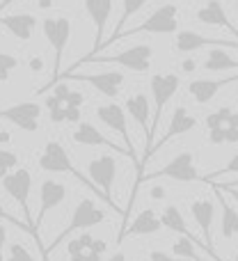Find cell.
Instances as JSON below:
<instances>
[{
    "mask_svg": "<svg viewBox=\"0 0 238 261\" xmlns=\"http://www.w3.org/2000/svg\"><path fill=\"white\" fill-rule=\"evenodd\" d=\"M176 16H179V7L174 3H165L158 9H153L138 28L128 30L119 39H128V37L142 35V32H149V35H176L179 32V18Z\"/></svg>",
    "mask_w": 238,
    "mask_h": 261,
    "instance_id": "obj_1",
    "label": "cell"
},
{
    "mask_svg": "<svg viewBox=\"0 0 238 261\" xmlns=\"http://www.w3.org/2000/svg\"><path fill=\"white\" fill-rule=\"evenodd\" d=\"M87 172H90V184L110 206H115L113 199V188H115V179H117V161L110 153H101V156L92 158L90 165H87Z\"/></svg>",
    "mask_w": 238,
    "mask_h": 261,
    "instance_id": "obj_2",
    "label": "cell"
},
{
    "mask_svg": "<svg viewBox=\"0 0 238 261\" xmlns=\"http://www.w3.org/2000/svg\"><path fill=\"white\" fill-rule=\"evenodd\" d=\"M103 220H105V213H103V208H101V206H96L94 199H90V197L81 199V202L73 206V213H71V220H69V227L58 236V241H55V243L50 245L46 252H50L55 245H60L64 239H69L71 234H76V231H83V229H92V227L101 225Z\"/></svg>",
    "mask_w": 238,
    "mask_h": 261,
    "instance_id": "obj_3",
    "label": "cell"
},
{
    "mask_svg": "<svg viewBox=\"0 0 238 261\" xmlns=\"http://www.w3.org/2000/svg\"><path fill=\"white\" fill-rule=\"evenodd\" d=\"M44 37L48 39L53 48V78L60 76V64H62V53L71 39V18L69 16H46L41 23Z\"/></svg>",
    "mask_w": 238,
    "mask_h": 261,
    "instance_id": "obj_4",
    "label": "cell"
},
{
    "mask_svg": "<svg viewBox=\"0 0 238 261\" xmlns=\"http://www.w3.org/2000/svg\"><path fill=\"white\" fill-rule=\"evenodd\" d=\"M149 87H151L153 94V119H151V135L158 130V124H161V115L165 110V106L174 99V94L181 87V78L176 73H153L151 81H149ZM153 149V147H151Z\"/></svg>",
    "mask_w": 238,
    "mask_h": 261,
    "instance_id": "obj_5",
    "label": "cell"
},
{
    "mask_svg": "<svg viewBox=\"0 0 238 261\" xmlns=\"http://www.w3.org/2000/svg\"><path fill=\"white\" fill-rule=\"evenodd\" d=\"M156 176H167V179H174V181H181V184H193V181H199V174H197V167H195V153L193 151H181L167 163L163 170L153 172V174H147L142 179L135 181V188L142 184L144 179H156Z\"/></svg>",
    "mask_w": 238,
    "mask_h": 261,
    "instance_id": "obj_6",
    "label": "cell"
},
{
    "mask_svg": "<svg viewBox=\"0 0 238 261\" xmlns=\"http://www.w3.org/2000/svg\"><path fill=\"white\" fill-rule=\"evenodd\" d=\"M126 113L130 115V119H133L135 124H138L140 128H142L144 133V158L142 161H147L149 153H151V147H153V135H151V106H149V99L147 94H142V92H133V94L126 99Z\"/></svg>",
    "mask_w": 238,
    "mask_h": 261,
    "instance_id": "obj_7",
    "label": "cell"
},
{
    "mask_svg": "<svg viewBox=\"0 0 238 261\" xmlns=\"http://www.w3.org/2000/svg\"><path fill=\"white\" fill-rule=\"evenodd\" d=\"M39 167L44 172H53V174H73L78 179H83L81 172L73 167L71 156L67 153L64 144L58 142V140H48L44 144V151L39 156Z\"/></svg>",
    "mask_w": 238,
    "mask_h": 261,
    "instance_id": "obj_8",
    "label": "cell"
},
{
    "mask_svg": "<svg viewBox=\"0 0 238 261\" xmlns=\"http://www.w3.org/2000/svg\"><path fill=\"white\" fill-rule=\"evenodd\" d=\"M41 113H44V108L37 101H23V103L9 106V108L0 110V119L12 122L14 126L25 130V133H35V130H39Z\"/></svg>",
    "mask_w": 238,
    "mask_h": 261,
    "instance_id": "obj_9",
    "label": "cell"
},
{
    "mask_svg": "<svg viewBox=\"0 0 238 261\" xmlns=\"http://www.w3.org/2000/svg\"><path fill=\"white\" fill-rule=\"evenodd\" d=\"M151 58H153V48L149 44H138L130 46V48L121 50L117 55H110V58H96L101 62H110V64H119V67L128 69L135 73H147L151 69Z\"/></svg>",
    "mask_w": 238,
    "mask_h": 261,
    "instance_id": "obj_10",
    "label": "cell"
},
{
    "mask_svg": "<svg viewBox=\"0 0 238 261\" xmlns=\"http://www.w3.org/2000/svg\"><path fill=\"white\" fill-rule=\"evenodd\" d=\"M30 186H32V174L25 170V167H16L14 172H9L7 176L3 179V188L5 193L9 195V197L14 199V202L18 204V206L25 211L28 220H30L32 229H35V220L30 218V213H28V199H30Z\"/></svg>",
    "mask_w": 238,
    "mask_h": 261,
    "instance_id": "obj_11",
    "label": "cell"
},
{
    "mask_svg": "<svg viewBox=\"0 0 238 261\" xmlns=\"http://www.w3.org/2000/svg\"><path fill=\"white\" fill-rule=\"evenodd\" d=\"M216 46H222V48H238V39H216V37H204L195 30L176 32V39H174V48L179 50V53H195V50L216 48Z\"/></svg>",
    "mask_w": 238,
    "mask_h": 261,
    "instance_id": "obj_12",
    "label": "cell"
},
{
    "mask_svg": "<svg viewBox=\"0 0 238 261\" xmlns=\"http://www.w3.org/2000/svg\"><path fill=\"white\" fill-rule=\"evenodd\" d=\"M94 115L105 124L108 128H113L115 133H119L124 138V144L128 149V153L133 156V138H130V130H128V122H126V110L121 108L119 103H103V106H96Z\"/></svg>",
    "mask_w": 238,
    "mask_h": 261,
    "instance_id": "obj_13",
    "label": "cell"
},
{
    "mask_svg": "<svg viewBox=\"0 0 238 261\" xmlns=\"http://www.w3.org/2000/svg\"><path fill=\"white\" fill-rule=\"evenodd\" d=\"M69 81H83L87 85H92L94 90H99L103 96L108 99H117L121 85H124L126 76L121 71H105V73H78V76H71Z\"/></svg>",
    "mask_w": 238,
    "mask_h": 261,
    "instance_id": "obj_14",
    "label": "cell"
},
{
    "mask_svg": "<svg viewBox=\"0 0 238 261\" xmlns=\"http://www.w3.org/2000/svg\"><path fill=\"white\" fill-rule=\"evenodd\" d=\"M238 81V73L236 76H227V78H197V81H190L188 83V94L193 96L195 103L199 106H206L208 101L216 99V94L222 90L225 85Z\"/></svg>",
    "mask_w": 238,
    "mask_h": 261,
    "instance_id": "obj_15",
    "label": "cell"
},
{
    "mask_svg": "<svg viewBox=\"0 0 238 261\" xmlns=\"http://www.w3.org/2000/svg\"><path fill=\"white\" fill-rule=\"evenodd\" d=\"M85 12L92 21V28H94V50H99V46L103 44V32L105 25H108V18L113 14V0H85Z\"/></svg>",
    "mask_w": 238,
    "mask_h": 261,
    "instance_id": "obj_16",
    "label": "cell"
},
{
    "mask_svg": "<svg viewBox=\"0 0 238 261\" xmlns=\"http://www.w3.org/2000/svg\"><path fill=\"white\" fill-rule=\"evenodd\" d=\"M195 126H197V117H195L193 113H188V108H186V106H179V108H174L170 124H167L165 135H163V138L158 140L156 144H153L151 153H153V151H158V149H161L165 142H170L172 138H179V135L190 133V130H193Z\"/></svg>",
    "mask_w": 238,
    "mask_h": 261,
    "instance_id": "obj_17",
    "label": "cell"
},
{
    "mask_svg": "<svg viewBox=\"0 0 238 261\" xmlns=\"http://www.w3.org/2000/svg\"><path fill=\"white\" fill-rule=\"evenodd\" d=\"M67 199V186L62 181L55 179H44L39 186V218H37V227L44 220V216L53 208H58L60 204Z\"/></svg>",
    "mask_w": 238,
    "mask_h": 261,
    "instance_id": "obj_18",
    "label": "cell"
},
{
    "mask_svg": "<svg viewBox=\"0 0 238 261\" xmlns=\"http://www.w3.org/2000/svg\"><path fill=\"white\" fill-rule=\"evenodd\" d=\"M161 229H163L161 216H158L153 208H142V211L130 220V225H126V229L121 231V234H117V241H124L126 236H149Z\"/></svg>",
    "mask_w": 238,
    "mask_h": 261,
    "instance_id": "obj_19",
    "label": "cell"
},
{
    "mask_svg": "<svg viewBox=\"0 0 238 261\" xmlns=\"http://www.w3.org/2000/svg\"><path fill=\"white\" fill-rule=\"evenodd\" d=\"M190 213L193 220L197 222V227L204 234V243L208 250H213V218H216V204L211 199H195L190 204ZM216 252V250H213Z\"/></svg>",
    "mask_w": 238,
    "mask_h": 261,
    "instance_id": "obj_20",
    "label": "cell"
},
{
    "mask_svg": "<svg viewBox=\"0 0 238 261\" xmlns=\"http://www.w3.org/2000/svg\"><path fill=\"white\" fill-rule=\"evenodd\" d=\"M71 138H73V142L83 144V147H105V149H110V151H121L119 144H113L94 124H90V122L76 124Z\"/></svg>",
    "mask_w": 238,
    "mask_h": 261,
    "instance_id": "obj_21",
    "label": "cell"
},
{
    "mask_svg": "<svg viewBox=\"0 0 238 261\" xmlns=\"http://www.w3.org/2000/svg\"><path fill=\"white\" fill-rule=\"evenodd\" d=\"M195 18H197L199 23H204V25H216V28H227V30L231 32V35L238 39V30L234 25H231L229 16H227L225 7H222L220 0H208L204 7L197 9V14H195Z\"/></svg>",
    "mask_w": 238,
    "mask_h": 261,
    "instance_id": "obj_22",
    "label": "cell"
},
{
    "mask_svg": "<svg viewBox=\"0 0 238 261\" xmlns=\"http://www.w3.org/2000/svg\"><path fill=\"white\" fill-rule=\"evenodd\" d=\"M0 25L7 28V32L18 41H30L35 35L37 18L32 14H12V16H3Z\"/></svg>",
    "mask_w": 238,
    "mask_h": 261,
    "instance_id": "obj_23",
    "label": "cell"
},
{
    "mask_svg": "<svg viewBox=\"0 0 238 261\" xmlns=\"http://www.w3.org/2000/svg\"><path fill=\"white\" fill-rule=\"evenodd\" d=\"M216 197L220 202L222 208V218H220V234L225 239H234L238 236V208L227 199V190L225 188H216Z\"/></svg>",
    "mask_w": 238,
    "mask_h": 261,
    "instance_id": "obj_24",
    "label": "cell"
},
{
    "mask_svg": "<svg viewBox=\"0 0 238 261\" xmlns=\"http://www.w3.org/2000/svg\"><path fill=\"white\" fill-rule=\"evenodd\" d=\"M204 69L206 71H236L238 73V60L231 58L222 46H216V48H208V55L204 60Z\"/></svg>",
    "mask_w": 238,
    "mask_h": 261,
    "instance_id": "obj_25",
    "label": "cell"
},
{
    "mask_svg": "<svg viewBox=\"0 0 238 261\" xmlns=\"http://www.w3.org/2000/svg\"><path fill=\"white\" fill-rule=\"evenodd\" d=\"M161 222H163V227H165V229L176 231V234H181V236H188V239H195V236L190 234L188 225H186L183 216H181L179 206H174V204H167V206L163 208V213H161Z\"/></svg>",
    "mask_w": 238,
    "mask_h": 261,
    "instance_id": "obj_26",
    "label": "cell"
},
{
    "mask_svg": "<svg viewBox=\"0 0 238 261\" xmlns=\"http://www.w3.org/2000/svg\"><path fill=\"white\" fill-rule=\"evenodd\" d=\"M231 113H234V110H231L229 106H222V108H218V110H213V113H208L206 119H204V124H206L208 130H213V128H225L227 124H229Z\"/></svg>",
    "mask_w": 238,
    "mask_h": 261,
    "instance_id": "obj_27",
    "label": "cell"
},
{
    "mask_svg": "<svg viewBox=\"0 0 238 261\" xmlns=\"http://www.w3.org/2000/svg\"><path fill=\"white\" fill-rule=\"evenodd\" d=\"M92 243H94V236L90 234H78L76 239H71L67 243V252L69 257H76V254H85L92 250Z\"/></svg>",
    "mask_w": 238,
    "mask_h": 261,
    "instance_id": "obj_28",
    "label": "cell"
},
{
    "mask_svg": "<svg viewBox=\"0 0 238 261\" xmlns=\"http://www.w3.org/2000/svg\"><path fill=\"white\" fill-rule=\"evenodd\" d=\"M147 3H149V0H124V12H121V18L117 21V28H115V39H117L121 25H124V23L128 21V18L133 16L135 12H140V9H142Z\"/></svg>",
    "mask_w": 238,
    "mask_h": 261,
    "instance_id": "obj_29",
    "label": "cell"
},
{
    "mask_svg": "<svg viewBox=\"0 0 238 261\" xmlns=\"http://www.w3.org/2000/svg\"><path fill=\"white\" fill-rule=\"evenodd\" d=\"M14 167H18V153H14L12 149H0V181L14 172Z\"/></svg>",
    "mask_w": 238,
    "mask_h": 261,
    "instance_id": "obj_30",
    "label": "cell"
},
{
    "mask_svg": "<svg viewBox=\"0 0 238 261\" xmlns=\"http://www.w3.org/2000/svg\"><path fill=\"white\" fill-rule=\"evenodd\" d=\"M18 69V58L12 53H0V83H7L9 76Z\"/></svg>",
    "mask_w": 238,
    "mask_h": 261,
    "instance_id": "obj_31",
    "label": "cell"
},
{
    "mask_svg": "<svg viewBox=\"0 0 238 261\" xmlns=\"http://www.w3.org/2000/svg\"><path fill=\"white\" fill-rule=\"evenodd\" d=\"M236 172H238V151L234 153V156H231V161L227 163L222 170H218V172H213V174H208L206 181H218V179H222L225 174H236Z\"/></svg>",
    "mask_w": 238,
    "mask_h": 261,
    "instance_id": "obj_32",
    "label": "cell"
},
{
    "mask_svg": "<svg viewBox=\"0 0 238 261\" xmlns=\"http://www.w3.org/2000/svg\"><path fill=\"white\" fill-rule=\"evenodd\" d=\"M7 261H37L35 257H32L30 252H28L25 248H23L21 243H12L9 245V257Z\"/></svg>",
    "mask_w": 238,
    "mask_h": 261,
    "instance_id": "obj_33",
    "label": "cell"
},
{
    "mask_svg": "<svg viewBox=\"0 0 238 261\" xmlns=\"http://www.w3.org/2000/svg\"><path fill=\"white\" fill-rule=\"evenodd\" d=\"M64 106H67V108H78L81 110L83 106H85V94H83V92L71 90L69 92V96H67V101H64Z\"/></svg>",
    "mask_w": 238,
    "mask_h": 261,
    "instance_id": "obj_34",
    "label": "cell"
},
{
    "mask_svg": "<svg viewBox=\"0 0 238 261\" xmlns=\"http://www.w3.org/2000/svg\"><path fill=\"white\" fill-rule=\"evenodd\" d=\"M48 117H50V122L53 124H64L67 122V106H58V108H53V110H48Z\"/></svg>",
    "mask_w": 238,
    "mask_h": 261,
    "instance_id": "obj_35",
    "label": "cell"
},
{
    "mask_svg": "<svg viewBox=\"0 0 238 261\" xmlns=\"http://www.w3.org/2000/svg\"><path fill=\"white\" fill-rule=\"evenodd\" d=\"M147 261H188V259H174L172 254L163 252V250H151V252H149V257H147Z\"/></svg>",
    "mask_w": 238,
    "mask_h": 261,
    "instance_id": "obj_36",
    "label": "cell"
},
{
    "mask_svg": "<svg viewBox=\"0 0 238 261\" xmlns=\"http://www.w3.org/2000/svg\"><path fill=\"white\" fill-rule=\"evenodd\" d=\"M208 142H211V144H227L225 128H213V130H208Z\"/></svg>",
    "mask_w": 238,
    "mask_h": 261,
    "instance_id": "obj_37",
    "label": "cell"
},
{
    "mask_svg": "<svg viewBox=\"0 0 238 261\" xmlns=\"http://www.w3.org/2000/svg\"><path fill=\"white\" fill-rule=\"evenodd\" d=\"M69 92H71V90H69V85H67V83H55V87H53V96H58V99L62 101V103H64V101H67Z\"/></svg>",
    "mask_w": 238,
    "mask_h": 261,
    "instance_id": "obj_38",
    "label": "cell"
},
{
    "mask_svg": "<svg viewBox=\"0 0 238 261\" xmlns=\"http://www.w3.org/2000/svg\"><path fill=\"white\" fill-rule=\"evenodd\" d=\"M225 135H227V144H238V128L225 126Z\"/></svg>",
    "mask_w": 238,
    "mask_h": 261,
    "instance_id": "obj_39",
    "label": "cell"
},
{
    "mask_svg": "<svg viewBox=\"0 0 238 261\" xmlns=\"http://www.w3.org/2000/svg\"><path fill=\"white\" fill-rule=\"evenodd\" d=\"M5 243H7V227H5V225H0V261H7V259L3 257Z\"/></svg>",
    "mask_w": 238,
    "mask_h": 261,
    "instance_id": "obj_40",
    "label": "cell"
},
{
    "mask_svg": "<svg viewBox=\"0 0 238 261\" xmlns=\"http://www.w3.org/2000/svg\"><path fill=\"white\" fill-rule=\"evenodd\" d=\"M30 69H32L35 73L41 71V69H44V60H41L39 55H37V58H32V60H30Z\"/></svg>",
    "mask_w": 238,
    "mask_h": 261,
    "instance_id": "obj_41",
    "label": "cell"
},
{
    "mask_svg": "<svg viewBox=\"0 0 238 261\" xmlns=\"http://www.w3.org/2000/svg\"><path fill=\"white\" fill-rule=\"evenodd\" d=\"M181 69H183L186 73H190V71H195V69H197V62H195L193 58H190V60H183V64H181Z\"/></svg>",
    "mask_w": 238,
    "mask_h": 261,
    "instance_id": "obj_42",
    "label": "cell"
},
{
    "mask_svg": "<svg viewBox=\"0 0 238 261\" xmlns=\"http://www.w3.org/2000/svg\"><path fill=\"white\" fill-rule=\"evenodd\" d=\"M165 197V190L163 188H151V199H163Z\"/></svg>",
    "mask_w": 238,
    "mask_h": 261,
    "instance_id": "obj_43",
    "label": "cell"
},
{
    "mask_svg": "<svg viewBox=\"0 0 238 261\" xmlns=\"http://www.w3.org/2000/svg\"><path fill=\"white\" fill-rule=\"evenodd\" d=\"M37 7L39 9H50L53 7V0H37Z\"/></svg>",
    "mask_w": 238,
    "mask_h": 261,
    "instance_id": "obj_44",
    "label": "cell"
},
{
    "mask_svg": "<svg viewBox=\"0 0 238 261\" xmlns=\"http://www.w3.org/2000/svg\"><path fill=\"white\" fill-rule=\"evenodd\" d=\"M9 142H12V133H9V130L0 133V144H9Z\"/></svg>",
    "mask_w": 238,
    "mask_h": 261,
    "instance_id": "obj_45",
    "label": "cell"
},
{
    "mask_svg": "<svg viewBox=\"0 0 238 261\" xmlns=\"http://www.w3.org/2000/svg\"><path fill=\"white\" fill-rule=\"evenodd\" d=\"M0 220H7V222H14V218H12V216H9V213H7V211H5V206H3V204H0Z\"/></svg>",
    "mask_w": 238,
    "mask_h": 261,
    "instance_id": "obj_46",
    "label": "cell"
},
{
    "mask_svg": "<svg viewBox=\"0 0 238 261\" xmlns=\"http://www.w3.org/2000/svg\"><path fill=\"white\" fill-rule=\"evenodd\" d=\"M108 261H130V259H128V257H126V254H124V252H115V254H113V257H110Z\"/></svg>",
    "mask_w": 238,
    "mask_h": 261,
    "instance_id": "obj_47",
    "label": "cell"
},
{
    "mask_svg": "<svg viewBox=\"0 0 238 261\" xmlns=\"http://www.w3.org/2000/svg\"><path fill=\"white\" fill-rule=\"evenodd\" d=\"M227 126H234V128H238V113H231L229 124H227Z\"/></svg>",
    "mask_w": 238,
    "mask_h": 261,
    "instance_id": "obj_48",
    "label": "cell"
},
{
    "mask_svg": "<svg viewBox=\"0 0 238 261\" xmlns=\"http://www.w3.org/2000/svg\"><path fill=\"white\" fill-rule=\"evenodd\" d=\"M14 0H3V3H0V12H5V9H7V5H12Z\"/></svg>",
    "mask_w": 238,
    "mask_h": 261,
    "instance_id": "obj_49",
    "label": "cell"
},
{
    "mask_svg": "<svg viewBox=\"0 0 238 261\" xmlns=\"http://www.w3.org/2000/svg\"><path fill=\"white\" fill-rule=\"evenodd\" d=\"M222 188H238V181H231V184H225Z\"/></svg>",
    "mask_w": 238,
    "mask_h": 261,
    "instance_id": "obj_50",
    "label": "cell"
},
{
    "mask_svg": "<svg viewBox=\"0 0 238 261\" xmlns=\"http://www.w3.org/2000/svg\"><path fill=\"white\" fill-rule=\"evenodd\" d=\"M229 193H231V195H234V197H236V202H238V193H234V190H229Z\"/></svg>",
    "mask_w": 238,
    "mask_h": 261,
    "instance_id": "obj_51",
    "label": "cell"
},
{
    "mask_svg": "<svg viewBox=\"0 0 238 261\" xmlns=\"http://www.w3.org/2000/svg\"><path fill=\"white\" fill-rule=\"evenodd\" d=\"M163 3H170V0H163Z\"/></svg>",
    "mask_w": 238,
    "mask_h": 261,
    "instance_id": "obj_52",
    "label": "cell"
},
{
    "mask_svg": "<svg viewBox=\"0 0 238 261\" xmlns=\"http://www.w3.org/2000/svg\"><path fill=\"white\" fill-rule=\"evenodd\" d=\"M236 261H238V252H236Z\"/></svg>",
    "mask_w": 238,
    "mask_h": 261,
    "instance_id": "obj_53",
    "label": "cell"
},
{
    "mask_svg": "<svg viewBox=\"0 0 238 261\" xmlns=\"http://www.w3.org/2000/svg\"><path fill=\"white\" fill-rule=\"evenodd\" d=\"M225 190H227V188H225ZM234 193H238V190H234Z\"/></svg>",
    "mask_w": 238,
    "mask_h": 261,
    "instance_id": "obj_54",
    "label": "cell"
}]
</instances>
